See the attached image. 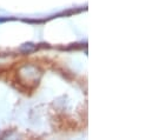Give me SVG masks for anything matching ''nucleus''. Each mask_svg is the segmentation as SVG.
I'll use <instances>...</instances> for the list:
<instances>
[{
	"instance_id": "1",
	"label": "nucleus",
	"mask_w": 152,
	"mask_h": 140,
	"mask_svg": "<svg viewBox=\"0 0 152 140\" xmlns=\"http://www.w3.org/2000/svg\"><path fill=\"white\" fill-rule=\"evenodd\" d=\"M37 48H38V46L33 42H24L23 45H20L19 51L25 53V54H28V53H32V52L37 51Z\"/></svg>"
},
{
	"instance_id": "2",
	"label": "nucleus",
	"mask_w": 152,
	"mask_h": 140,
	"mask_svg": "<svg viewBox=\"0 0 152 140\" xmlns=\"http://www.w3.org/2000/svg\"><path fill=\"white\" fill-rule=\"evenodd\" d=\"M14 18H0V23H5V21H8V20H13Z\"/></svg>"
}]
</instances>
